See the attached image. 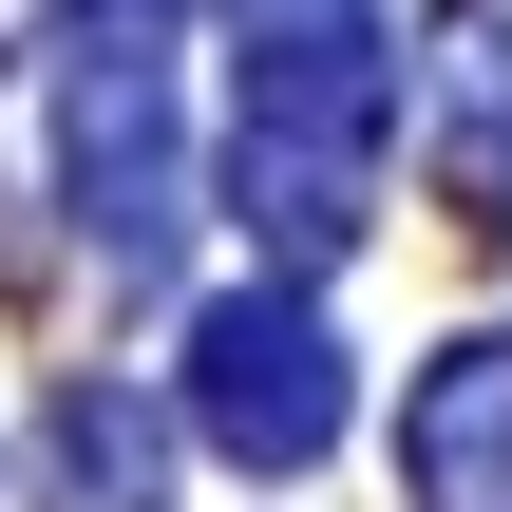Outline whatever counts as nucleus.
I'll list each match as a JSON object with an SVG mask.
<instances>
[{"label": "nucleus", "mask_w": 512, "mask_h": 512, "mask_svg": "<svg viewBox=\"0 0 512 512\" xmlns=\"http://www.w3.org/2000/svg\"><path fill=\"white\" fill-rule=\"evenodd\" d=\"M399 494H418V512H512V323H475L456 361H418Z\"/></svg>", "instance_id": "nucleus-4"}, {"label": "nucleus", "mask_w": 512, "mask_h": 512, "mask_svg": "<svg viewBox=\"0 0 512 512\" xmlns=\"http://www.w3.org/2000/svg\"><path fill=\"white\" fill-rule=\"evenodd\" d=\"M437 133H456V209L512 228V19H456L437 38Z\"/></svg>", "instance_id": "nucleus-5"}, {"label": "nucleus", "mask_w": 512, "mask_h": 512, "mask_svg": "<svg viewBox=\"0 0 512 512\" xmlns=\"http://www.w3.org/2000/svg\"><path fill=\"white\" fill-rule=\"evenodd\" d=\"M152 494H171V418L114 399V380H76L57 399V512H152Z\"/></svg>", "instance_id": "nucleus-6"}, {"label": "nucleus", "mask_w": 512, "mask_h": 512, "mask_svg": "<svg viewBox=\"0 0 512 512\" xmlns=\"http://www.w3.org/2000/svg\"><path fill=\"white\" fill-rule=\"evenodd\" d=\"M380 133H399V57L361 0H247L228 38V209L266 266H342L380 209Z\"/></svg>", "instance_id": "nucleus-1"}, {"label": "nucleus", "mask_w": 512, "mask_h": 512, "mask_svg": "<svg viewBox=\"0 0 512 512\" xmlns=\"http://www.w3.org/2000/svg\"><path fill=\"white\" fill-rule=\"evenodd\" d=\"M190 437L247 456V475H304V456L342 437V342H323L304 285H228V304L190 323Z\"/></svg>", "instance_id": "nucleus-3"}, {"label": "nucleus", "mask_w": 512, "mask_h": 512, "mask_svg": "<svg viewBox=\"0 0 512 512\" xmlns=\"http://www.w3.org/2000/svg\"><path fill=\"white\" fill-rule=\"evenodd\" d=\"M38 114H57V190H76V228H95L114 266H152V247H171V209H190L152 0H76V19H57V57H38Z\"/></svg>", "instance_id": "nucleus-2"}]
</instances>
